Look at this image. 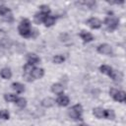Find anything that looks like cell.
I'll return each mask as SVG.
<instances>
[{
  "label": "cell",
  "instance_id": "7c38bea8",
  "mask_svg": "<svg viewBox=\"0 0 126 126\" xmlns=\"http://www.w3.org/2000/svg\"><path fill=\"white\" fill-rule=\"evenodd\" d=\"M54 104H55V100L52 97H45L41 101V105L44 106V107H51Z\"/></svg>",
  "mask_w": 126,
  "mask_h": 126
},
{
  "label": "cell",
  "instance_id": "f1b7e54d",
  "mask_svg": "<svg viewBox=\"0 0 126 126\" xmlns=\"http://www.w3.org/2000/svg\"><path fill=\"white\" fill-rule=\"evenodd\" d=\"M79 126H87V125H79Z\"/></svg>",
  "mask_w": 126,
  "mask_h": 126
},
{
  "label": "cell",
  "instance_id": "83f0119b",
  "mask_svg": "<svg viewBox=\"0 0 126 126\" xmlns=\"http://www.w3.org/2000/svg\"><path fill=\"white\" fill-rule=\"evenodd\" d=\"M81 4H85V5H87L88 7L91 8L95 4V2H94V1H85V2H81Z\"/></svg>",
  "mask_w": 126,
  "mask_h": 126
},
{
  "label": "cell",
  "instance_id": "5bb4252c",
  "mask_svg": "<svg viewBox=\"0 0 126 126\" xmlns=\"http://www.w3.org/2000/svg\"><path fill=\"white\" fill-rule=\"evenodd\" d=\"M46 16H47V14H45V13H42V12L37 13V14L34 15V22L36 24H41L44 21V19H45Z\"/></svg>",
  "mask_w": 126,
  "mask_h": 126
},
{
  "label": "cell",
  "instance_id": "ffe728a7",
  "mask_svg": "<svg viewBox=\"0 0 126 126\" xmlns=\"http://www.w3.org/2000/svg\"><path fill=\"white\" fill-rule=\"evenodd\" d=\"M114 111L111 109H104V117L106 119H114Z\"/></svg>",
  "mask_w": 126,
  "mask_h": 126
},
{
  "label": "cell",
  "instance_id": "cb8c5ba5",
  "mask_svg": "<svg viewBox=\"0 0 126 126\" xmlns=\"http://www.w3.org/2000/svg\"><path fill=\"white\" fill-rule=\"evenodd\" d=\"M32 69H33V67H32V64H26L25 65V67H24V70H25V74L26 75H28V74H31V72L32 71Z\"/></svg>",
  "mask_w": 126,
  "mask_h": 126
},
{
  "label": "cell",
  "instance_id": "3957f363",
  "mask_svg": "<svg viewBox=\"0 0 126 126\" xmlns=\"http://www.w3.org/2000/svg\"><path fill=\"white\" fill-rule=\"evenodd\" d=\"M109 93H110L111 96L113 97V99L116 100V101L123 102V101H125V99H126V94H125L123 91H117V90H115V89H111Z\"/></svg>",
  "mask_w": 126,
  "mask_h": 126
},
{
  "label": "cell",
  "instance_id": "9c48e42d",
  "mask_svg": "<svg viewBox=\"0 0 126 126\" xmlns=\"http://www.w3.org/2000/svg\"><path fill=\"white\" fill-rule=\"evenodd\" d=\"M27 60H28V63H29V64H32V65L37 64V63L39 62V58H38L37 55H35L34 53H30V54H28Z\"/></svg>",
  "mask_w": 126,
  "mask_h": 126
},
{
  "label": "cell",
  "instance_id": "e0dca14e",
  "mask_svg": "<svg viewBox=\"0 0 126 126\" xmlns=\"http://www.w3.org/2000/svg\"><path fill=\"white\" fill-rule=\"evenodd\" d=\"M93 113H94V116L97 117V118H102V117H104V109H102L101 107L94 108Z\"/></svg>",
  "mask_w": 126,
  "mask_h": 126
},
{
  "label": "cell",
  "instance_id": "7402d4cb",
  "mask_svg": "<svg viewBox=\"0 0 126 126\" xmlns=\"http://www.w3.org/2000/svg\"><path fill=\"white\" fill-rule=\"evenodd\" d=\"M4 98H5V100H7V101H16L18 97L16 96V94H4Z\"/></svg>",
  "mask_w": 126,
  "mask_h": 126
},
{
  "label": "cell",
  "instance_id": "9a60e30c",
  "mask_svg": "<svg viewBox=\"0 0 126 126\" xmlns=\"http://www.w3.org/2000/svg\"><path fill=\"white\" fill-rule=\"evenodd\" d=\"M0 76L3 78V79H10L12 77V73H11V70L9 68H3L1 71H0Z\"/></svg>",
  "mask_w": 126,
  "mask_h": 126
},
{
  "label": "cell",
  "instance_id": "2e32d148",
  "mask_svg": "<svg viewBox=\"0 0 126 126\" xmlns=\"http://www.w3.org/2000/svg\"><path fill=\"white\" fill-rule=\"evenodd\" d=\"M55 17H53V16H46L45 17V19H44V21H43V23L45 24V26L46 27H50V26H52L53 24H55Z\"/></svg>",
  "mask_w": 126,
  "mask_h": 126
},
{
  "label": "cell",
  "instance_id": "603a6c76",
  "mask_svg": "<svg viewBox=\"0 0 126 126\" xmlns=\"http://www.w3.org/2000/svg\"><path fill=\"white\" fill-rule=\"evenodd\" d=\"M64 60H65V58H64V56H62V55H56V56L53 57V62L56 63V64H60V63H62Z\"/></svg>",
  "mask_w": 126,
  "mask_h": 126
},
{
  "label": "cell",
  "instance_id": "d4e9b609",
  "mask_svg": "<svg viewBox=\"0 0 126 126\" xmlns=\"http://www.w3.org/2000/svg\"><path fill=\"white\" fill-rule=\"evenodd\" d=\"M8 12H10L9 8H7L6 6L0 5V16H4V15H6Z\"/></svg>",
  "mask_w": 126,
  "mask_h": 126
},
{
  "label": "cell",
  "instance_id": "5b68a950",
  "mask_svg": "<svg viewBox=\"0 0 126 126\" xmlns=\"http://www.w3.org/2000/svg\"><path fill=\"white\" fill-rule=\"evenodd\" d=\"M97 51L101 54H105V55H110L112 53V48L109 44L107 43H103V44H100L98 47H97Z\"/></svg>",
  "mask_w": 126,
  "mask_h": 126
},
{
  "label": "cell",
  "instance_id": "8992f818",
  "mask_svg": "<svg viewBox=\"0 0 126 126\" xmlns=\"http://www.w3.org/2000/svg\"><path fill=\"white\" fill-rule=\"evenodd\" d=\"M43 74H44L43 69H41V68H33L32 71L30 74V77L32 78V79H40L43 76Z\"/></svg>",
  "mask_w": 126,
  "mask_h": 126
},
{
  "label": "cell",
  "instance_id": "44dd1931",
  "mask_svg": "<svg viewBox=\"0 0 126 126\" xmlns=\"http://www.w3.org/2000/svg\"><path fill=\"white\" fill-rule=\"evenodd\" d=\"M16 103H17V105H18L19 107L24 108V107L27 105V100H26V98H24V97H19V98H17Z\"/></svg>",
  "mask_w": 126,
  "mask_h": 126
},
{
  "label": "cell",
  "instance_id": "6da1fadb",
  "mask_svg": "<svg viewBox=\"0 0 126 126\" xmlns=\"http://www.w3.org/2000/svg\"><path fill=\"white\" fill-rule=\"evenodd\" d=\"M19 32L22 36L24 37H31L32 36V29H31V23L28 19H24L22 20V22L20 23L19 25Z\"/></svg>",
  "mask_w": 126,
  "mask_h": 126
},
{
  "label": "cell",
  "instance_id": "7a4b0ae2",
  "mask_svg": "<svg viewBox=\"0 0 126 126\" xmlns=\"http://www.w3.org/2000/svg\"><path fill=\"white\" fill-rule=\"evenodd\" d=\"M82 112H83L82 105L81 104H75L74 106H72L69 109L68 114L74 120H79V119H82Z\"/></svg>",
  "mask_w": 126,
  "mask_h": 126
},
{
  "label": "cell",
  "instance_id": "484cf974",
  "mask_svg": "<svg viewBox=\"0 0 126 126\" xmlns=\"http://www.w3.org/2000/svg\"><path fill=\"white\" fill-rule=\"evenodd\" d=\"M0 118L2 119H9V112L5 109L0 110Z\"/></svg>",
  "mask_w": 126,
  "mask_h": 126
},
{
  "label": "cell",
  "instance_id": "52a82bcc",
  "mask_svg": "<svg viewBox=\"0 0 126 126\" xmlns=\"http://www.w3.org/2000/svg\"><path fill=\"white\" fill-rule=\"evenodd\" d=\"M88 25L92 29H99L100 26H101V22L98 19H96V18H91L88 21Z\"/></svg>",
  "mask_w": 126,
  "mask_h": 126
},
{
  "label": "cell",
  "instance_id": "30bf717a",
  "mask_svg": "<svg viewBox=\"0 0 126 126\" xmlns=\"http://www.w3.org/2000/svg\"><path fill=\"white\" fill-rule=\"evenodd\" d=\"M56 102L60 105V106H66V105H68V103L70 102V100H69V97L68 96H66V95H60L57 99H56Z\"/></svg>",
  "mask_w": 126,
  "mask_h": 126
},
{
  "label": "cell",
  "instance_id": "ba28073f",
  "mask_svg": "<svg viewBox=\"0 0 126 126\" xmlns=\"http://www.w3.org/2000/svg\"><path fill=\"white\" fill-rule=\"evenodd\" d=\"M109 77H110L114 82H120V81H122V78H123L122 73L119 72V71H116V70H112L111 73L109 74Z\"/></svg>",
  "mask_w": 126,
  "mask_h": 126
},
{
  "label": "cell",
  "instance_id": "277c9868",
  "mask_svg": "<svg viewBox=\"0 0 126 126\" xmlns=\"http://www.w3.org/2000/svg\"><path fill=\"white\" fill-rule=\"evenodd\" d=\"M118 19L117 18H114V17H107L105 20H104V24L107 28L108 31L112 32L113 30H115L117 27H118Z\"/></svg>",
  "mask_w": 126,
  "mask_h": 126
},
{
  "label": "cell",
  "instance_id": "8fae6325",
  "mask_svg": "<svg viewBox=\"0 0 126 126\" xmlns=\"http://www.w3.org/2000/svg\"><path fill=\"white\" fill-rule=\"evenodd\" d=\"M80 36H81V38H82L85 42H89V41H92V40L94 39V36H93L90 32H86V31H82L81 33H80Z\"/></svg>",
  "mask_w": 126,
  "mask_h": 126
},
{
  "label": "cell",
  "instance_id": "d6986e66",
  "mask_svg": "<svg viewBox=\"0 0 126 126\" xmlns=\"http://www.w3.org/2000/svg\"><path fill=\"white\" fill-rule=\"evenodd\" d=\"M99 70H100V72H101V73L106 74V75H108V76H109V74H110V73H111V71H112L111 67H110V66H108V65H101V66L99 67Z\"/></svg>",
  "mask_w": 126,
  "mask_h": 126
},
{
  "label": "cell",
  "instance_id": "4fadbf2b",
  "mask_svg": "<svg viewBox=\"0 0 126 126\" xmlns=\"http://www.w3.org/2000/svg\"><path fill=\"white\" fill-rule=\"evenodd\" d=\"M51 91H52L54 94H61L63 93L64 89H63V86H62L61 84H54V85H52V87H51Z\"/></svg>",
  "mask_w": 126,
  "mask_h": 126
},
{
  "label": "cell",
  "instance_id": "4316f807",
  "mask_svg": "<svg viewBox=\"0 0 126 126\" xmlns=\"http://www.w3.org/2000/svg\"><path fill=\"white\" fill-rule=\"evenodd\" d=\"M40 10H41L42 13H45V14H48V13L50 12L49 7L46 6V5H41V6H40Z\"/></svg>",
  "mask_w": 126,
  "mask_h": 126
},
{
  "label": "cell",
  "instance_id": "ac0fdd59",
  "mask_svg": "<svg viewBox=\"0 0 126 126\" xmlns=\"http://www.w3.org/2000/svg\"><path fill=\"white\" fill-rule=\"evenodd\" d=\"M12 88H13V90H15L17 93H19V94H21V93H23L24 91H25V87H24V85H22V84H20V83H13L12 84Z\"/></svg>",
  "mask_w": 126,
  "mask_h": 126
},
{
  "label": "cell",
  "instance_id": "f546056e",
  "mask_svg": "<svg viewBox=\"0 0 126 126\" xmlns=\"http://www.w3.org/2000/svg\"><path fill=\"white\" fill-rule=\"evenodd\" d=\"M0 45H1V42H0Z\"/></svg>",
  "mask_w": 126,
  "mask_h": 126
}]
</instances>
